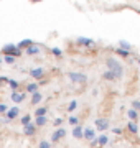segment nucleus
Here are the masks:
<instances>
[{
    "label": "nucleus",
    "instance_id": "nucleus-1",
    "mask_svg": "<svg viewBox=\"0 0 140 148\" xmlns=\"http://www.w3.org/2000/svg\"><path fill=\"white\" fill-rule=\"evenodd\" d=\"M106 66H107V69H110V71H114V73H115V76H117L119 81L124 77V66L119 63L115 58H112V56L106 58Z\"/></svg>",
    "mask_w": 140,
    "mask_h": 148
},
{
    "label": "nucleus",
    "instance_id": "nucleus-2",
    "mask_svg": "<svg viewBox=\"0 0 140 148\" xmlns=\"http://www.w3.org/2000/svg\"><path fill=\"white\" fill-rule=\"evenodd\" d=\"M2 54H5V56H15V58H20L23 54V49L16 46V45H5V46L2 48Z\"/></svg>",
    "mask_w": 140,
    "mask_h": 148
},
{
    "label": "nucleus",
    "instance_id": "nucleus-3",
    "mask_svg": "<svg viewBox=\"0 0 140 148\" xmlns=\"http://www.w3.org/2000/svg\"><path fill=\"white\" fill-rule=\"evenodd\" d=\"M66 76L69 77V81L78 82V84H86V82H87V76H86V74H82V73H74V71H69Z\"/></svg>",
    "mask_w": 140,
    "mask_h": 148
},
{
    "label": "nucleus",
    "instance_id": "nucleus-4",
    "mask_svg": "<svg viewBox=\"0 0 140 148\" xmlns=\"http://www.w3.org/2000/svg\"><path fill=\"white\" fill-rule=\"evenodd\" d=\"M65 137H66V128L58 127V130H54V132L51 133V145H56V143H59Z\"/></svg>",
    "mask_w": 140,
    "mask_h": 148
},
{
    "label": "nucleus",
    "instance_id": "nucleus-5",
    "mask_svg": "<svg viewBox=\"0 0 140 148\" xmlns=\"http://www.w3.org/2000/svg\"><path fill=\"white\" fill-rule=\"evenodd\" d=\"M20 115V109H18V107H12V109H8V110L5 112V119H3V123H8V122H12L13 120V119H16V117Z\"/></svg>",
    "mask_w": 140,
    "mask_h": 148
},
{
    "label": "nucleus",
    "instance_id": "nucleus-6",
    "mask_svg": "<svg viewBox=\"0 0 140 148\" xmlns=\"http://www.w3.org/2000/svg\"><path fill=\"white\" fill-rule=\"evenodd\" d=\"M25 97H27V92L23 90V92H20V90H12V94H10V99L15 104H22L23 101H25Z\"/></svg>",
    "mask_w": 140,
    "mask_h": 148
},
{
    "label": "nucleus",
    "instance_id": "nucleus-7",
    "mask_svg": "<svg viewBox=\"0 0 140 148\" xmlns=\"http://www.w3.org/2000/svg\"><path fill=\"white\" fill-rule=\"evenodd\" d=\"M40 51H41V46L33 43V45H30L28 48H25L23 53H27V56H36V54H40Z\"/></svg>",
    "mask_w": 140,
    "mask_h": 148
},
{
    "label": "nucleus",
    "instance_id": "nucleus-8",
    "mask_svg": "<svg viewBox=\"0 0 140 148\" xmlns=\"http://www.w3.org/2000/svg\"><path fill=\"white\" fill-rule=\"evenodd\" d=\"M96 128L99 132L109 130V119H96Z\"/></svg>",
    "mask_w": 140,
    "mask_h": 148
},
{
    "label": "nucleus",
    "instance_id": "nucleus-9",
    "mask_svg": "<svg viewBox=\"0 0 140 148\" xmlns=\"http://www.w3.org/2000/svg\"><path fill=\"white\" fill-rule=\"evenodd\" d=\"M101 77H102V81H106V82H115V81H119L117 76H115V73H114V71H110V69L104 71Z\"/></svg>",
    "mask_w": 140,
    "mask_h": 148
},
{
    "label": "nucleus",
    "instance_id": "nucleus-10",
    "mask_svg": "<svg viewBox=\"0 0 140 148\" xmlns=\"http://www.w3.org/2000/svg\"><path fill=\"white\" fill-rule=\"evenodd\" d=\"M76 43H78L79 46H86V48H91V46L96 45L94 40H91V38H84V36H79L78 40H76Z\"/></svg>",
    "mask_w": 140,
    "mask_h": 148
},
{
    "label": "nucleus",
    "instance_id": "nucleus-11",
    "mask_svg": "<svg viewBox=\"0 0 140 148\" xmlns=\"http://www.w3.org/2000/svg\"><path fill=\"white\" fill-rule=\"evenodd\" d=\"M38 127L35 123H28V125H23V133H25V137H33L35 133H36Z\"/></svg>",
    "mask_w": 140,
    "mask_h": 148
},
{
    "label": "nucleus",
    "instance_id": "nucleus-12",
    "mask_svg": "<svg viewBox=\"0 0 140 148\" xmlns=\"http://www.w3.org/2000/svg\"><path fill=\"white\" fill-rule=\"evenodd\" d=\"M30 76L33 79H41L45 76V69L43 68H35V69H30Z\"/></svg>",
    "mask_w": 140,
    "mask_h": 148
},
{
    "label": "nucleus",
    "instance_id": "nucleus-13",
    "mask_svg": "<svg viewBox=\"0 0 140 148\" xmlns=\"http://www.w3.org/2000/svg\"><path fill=\"white\" fill-rule=\"evenodd\" d=\"M73 137L76 138V140H81L82 137H84V128L81 127V125H76V127H73Z\"/></svg>",
    "mask_w": 140,
    "mask_h": 148
},
{
    "label": "nucleus",
    "instance_id": "nucleus-14",
    "mask_svg": "<svg viewBox=\"0 0 140 148\" xmlns=\"http://www.w3.org/2000/svg\"><path fill=\"white\" fill-rule=\"evenodd\" d=\"M25 92L27 94H33V92H36V90H40V84L38 82H28L27 86H25Z\"/></svg>",
    "mask_w": 140,
    "mask_h": 148
},
{
    "label": "nucleus",
    "instance_id": "nucleus-15",
    "mask_svg": "<svg viewBox=\"0 0 140 148\" xmlns=\"http://www.w3.org/2000/svg\"><path fill=\"white\" fill-rule=\"evenodd\" d=\"M41 101H43V94H41L40 90H36V92H33L32 94V101H30V104H32V106H38Z\"/></svg>",
    "mask_w": 140,
    "mask_h": 148
},
{
    "label": "nucleus",
    "instance_id": "nucleus-16",
    "mask_svg": "<svg viewBox=\"0 0 140 148\" xmlns=\"http://www.w3.org/2000/svg\"><path fill=\"white\" fill-rule=\"evenodd\" d=\"M127 119H129V120H132V122H137V120H140V117H139V112L135 110V109H132V107H130L129 110H127Z\"/></svg>",
    "mask_w": 140,
    "mask_h": 148
},
{
    "label": "nucleus",
    "instance_id": "nucleus-17",
    "mask_svg": "<svg viewBox=\"0 0 140 148\" xmlns=\"http://www.w3.org/2000/svg\"><path fill=\"white\" fill-rule=\"evenodd\" d=\"M84 140H87V142H92L94 138H96V132L92 130V128H84Z\"/></svg>",
    "mask_w": 140,
    "mask_h": 148
},
{
    "label": "nucleus",
    "instance_id": "nucleus-18",
    "mask_svg": "<svg viewBox=\"0 0 140 148\" xmlns=\"http://www.w3.org/2000/svg\"><path fill=\"white\" fill-rule=\"evenodd\" d=\"M127 130H129L132 135H137V133H139V125H137L135 122L129 120V123H127Z\"/></svg>",
    "mask_w": 140,
    "mask_h": 148
},
{
    "label": "nucleus",
    "instance_id": "nucleus-19",
    "mask_svg": "<svg viewBox=\"0 0 140 148\" xmlns=\"http://www.w3.org/2000/svg\"><path fill=\"white\" fill-rule=\"evenodd\" d=\"M46 123H48L46 115H41V117H36V119H35V125H36V127H45Z\"/></svg>",
    "mask_w": 140,
    "mask_h": 148
},
{
    "label": "nucleus",
    "instance_id": "nucleus-20",
    "mask_svg": "<svg viewBox=\"0 0 140 148\" xmlns=\"http://www.w3.org/2000/svg\"><path fill=\"white\" fill-rule=\"evenodd\" d=\"M114 51H115L120 58H130V51H127V49H124V48H115Z\"/></svg>",
    "mask_w": 140,
    "mask_h": 148
},
{
    "label": "nucleus",
    "instance_id": "nucleus-21",
    "mask_svg": "<svg viewBox=\"0 0 140 148\" xmlns=\"http://www.w3.org/2000/svg\"><path fill=\"white\" fill-rule=\"evenodd\" d=\"M7 84L12 87V90H18V89H20V82H18V81H15V79H8V82H7Z\"/></svg>",
    "mask_w": 140,
    "mask_h": 148
},
{
    "label": "nucleus",
    "instance_id": "nucleus-22",
    "mask_svg": "<svg viewBox=\"0 0 140 148\" xmlns=\"http://www.w3.org/2000/svg\"><path fill=\"white\" fill-rule=\"evenodd\" d=\"M46 112H48V109H46V107H36V110H35V117L46 115Z\"/></svg>",
    "mask_w": 140,
    "mask_h": 148
},
{
    "label": "nucleus",
    "instance_id": "nucleus-23",
    "mask_svg": "<svg viewBox=\"0 0 140 148\" xmlns=\"http://www.w3.org/2000/svg\"><path fill=\"white\" fill-rule=\"evenodd\" d=\"M20 123H22V125H28V123H32V115H30V114H25V115L20 119Z\"/></svg>",
    "mask_w": 140,
    "mask_h": 148
},
{
    "label": "nucleus",
    "instance_id": "nucleus-24",
    "mask_svg": "<svg viewBox=\"0 0 140 148\" xmlns=\"http://www.w3.org/2000/svg\"><path fill=\"white\" fill-rule=\"evenodd\" d=\"M30 45H33V41H32V40H23V41H20L18 45H16V46L20 48V49H25V48H28Z\"/></svg>",
    "mask_w": 140,
    "mask_h": 148
},
{
    "label": "nucleus",
    "instance_id": "nucleus-25",
    "mask_svg": "<svg viewBox=\"0 0 140 148\" xmlns=\"http://www.w3.org/2000/svg\"><path fill=\"white\" fill-rule=\"evenodd\" d=\"M3 61H5V63L8 64V66H15L16 58H15V56H5V58H3Z\"/></svg>",
    "mask_w": 140,
    "mask_h": 148
},
{
    "label": "nucleus",
    "instance_id": "nucleus-26",
    "mask_svg": "<svg viewBox=\"0 0 140 148\" xmlns=\"http://www.w3.org/2000/svg\"><path fill=\"white\" fill-rule=\"evenodd\" d=\"M68 122H69V125H73V127H76V125H79V117H76V115H71L69 119H68Z\"/></svg>",
    "mask_w": 140,
    "mask_h": 148
},
{
    "label": "nucleus",
    "instance_id": "nucleus-27",
    "mask_svg": "<svg viewBox=\"0 0 140 148\" xmlns=\"http://www.w3.org/2000/svg\"><path fill=\"white\" fill-rule=\"evenodd\" d=\"M97 143H99V145H107L109 143V138H107V135H101V137L97 138Z\"/></svg>",
    "mask_w": 140,
    "mask_h": 148
},
{
    "label": "nucleus",
    "instance_id": "nucleus-28",
    "mask_svg": "<svg viewBox=\"0 0 140 148\" xmlns=\"http://www.w3.org/2000/svg\"><path fill=\"white\" fill-rule=\"evenodd\" d=\"M76 109H78V101H71L68 106V112H74Z\"/></svg>",
    "mask_w": 140,
    "mask_h": 148
},
{
    "label": "nucleus",
    "instance_id": "nucleus-29",
    "mask_svg": "<svg viewBox=\"0 0 140 148\" xmlns=\"http://www.w3.org/2000/svg\"><path fill=\"white\" fill-rule=\"evenodd\" d=\"M38 148H51V142H46V140H41L38 143Z\"/></svg>",
    "mask_w": 140,
    "mask_h": 148
},
{
    "label": "nucleus",
    "instance_id": "nucleus-30",
    "mask_svg": "<svg viewBox=\"0 0 140 148\" xmlns=\"http://www.w3.org/2000/svg\"><path fill=\"white\" fill-rule=\"evenodd\" d=\"M63 122H65V119H61V117L54 119V120H53V127H61V125H63Z\"/></svg>",
    "mask_w": 140,
    "mask_h": 148
},
{
    "label": "nucleus",
    "instance_id": "nucleus-31",
    "mask_svg": "<svg viewBox=\"0 0 140 148\" xmlns=\"http://www.w3.org/2000/svg\"><path fill=\"white\" fill-rule=\"evenodd\" d=\"M51 53H53L56 58H61V56H63V53H61V49H59V48H51Z\"/></svg>",
    "mask_w": 140,
    "mask_h": 148
},
{
    "label": "nucleus",
    "instance_id": "nucleus-32",
    "mask_svg": "<svg viewBox=\"0 0 140 148\" xmlns=\"http://www.w3.org/2000/svg\"><path fill=\"white\" fill-rule=\"evenodd\" d=\"M130 106H132V109H135L137 112H140V101H132Z\"/></svg>",
    "mask_w": 140,
    "mask_h": 148
},
{
    "label": "nucleus",
    "instance_id": "nucleus-33",
    "mask_svg": "<svg viewBox=\"0 0 140 148\" xmlns=\"http://www.w3.org/2000/svg\"><path fill=\"white\" fill-rule=\"evenodd\" d=\"M119 48H124V49H127V51H130V49H132V46H130L129 43H125V41L119 43Z\"/></svg>",
    "mask_w": 140,
    "mask_h": 148
},
{
    "label": "nucleus",
    "instance_id": "nucleus-34",
    "mask_svg": "<svg viewBox=\"0 0 140 148\" xmlns=\"http://www.w3.org/2000/svg\"><path fill=\"white\" fill-rule=\"evenodd\" d=\"M112 133H114V135H122V128H120V127H114L112 128Z\"/></svg>",
    "mask_w": 140,
    "mask_h": 148
},
{
    "label": "nucleus",
    "instance_id": "nucleus-35",
    "mask_svg": "<svg viewBox=\"0 0 140 148\" xmlns=\"http://www.w3.org/2000/svg\"><path fill=\"white\" fill-rule=\"evenodd\" d=\"M7 110H8V107H7V104H0V114H5Z\"/></svg>",
    "mask_w": 140,
    "mask_h": 148
},
{
    "label": "nucleus",
    "instance_id": "nucleus-36",
    "mask_svg": "<svg viewBox=\"0 0 140 148\" xmlns=\"http://www.w3.org/2000/svg\"><path fill=\"white\" fill-rule=\"evenodd\" d=\"M8 82V77H5V76H0V84H7Z\"/></svg>",
    "mask_w": 140,
    "mask_h": 148
},
{
    "label": "nucleus",
    "instance_id": "nucleus-37",
    "mask_svg": "<svg viewBox=\"0 0 140 148\" xmlns=\"http://www.w3.org/2000/svg\"><path fill=\"white\" fill-rule=\"evenodd\" d=\"M2 63H3V59H2V58H0V66H2Z\"/></svg>",
    "mask_w": 140,
    "mask_h": 148
},
{
    "label": "nucleus",
    "instance_id": "nucleus-38",
    "mask_svg": "<svg viewBox=\"0 0 140 148\" xmlns=\"http://www.w3.org/2000/svg\"><path fill=\"white\" fill-rule=\"evenodd\" d=\"M32 2H41V0H32Z\"/></svg>",
    "mask_w": 140,
    "mask_h": 148
},
{
    "label": "nucleus",
    "instance_id": "nucleus-39",
    "mask_svg": "<svg viewBox=\"0 0 140 148\" xmlns=\"http://www.w3.org/2000/svg\"><path fill=\"white\" fill-rule=\"evenodd\" d=\"M139 66H140V59H139Z\"/></svg>",
    "mask_w": 140,
    "mask_h": 148
}]
</instances>
